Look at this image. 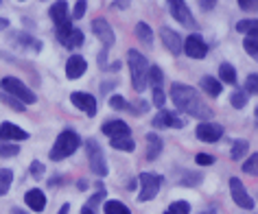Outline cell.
I'll return each instance as SVG.
<instances>
[{
	"label": "cell",
	"instance_id": "28",
	"mask_svg": "<svg viewBox=\"0 0 258 214\" xmlns=\"http://www.w3.org/2000/svg\"><path fill=\"white\" fill-rule=\"evenodd\" d=\"M188 212H190L188 201H173V203L164 210V214H188Z\"/></svg>",
	"mask_w": 258,
	"mask_h": 214
},
{
	"label": "cell",
	"instance_id": "52",
	"mask_svg": "<svg viewBox=\"0 0 258 214\" xmlns=\"http://www.w3.org/2000/svg\"><path fill=\"white\" fill-rule=\"evenodd\" d=\"M86 188H88V184H86V181L81 179V181H79V190H86Z\"/></svg>",
	"mask_w": 258,
	"mask_h": 214
},
{
	"label": "cell",
	"instance_id": "8",
	"mask_svg": "<svg viewBox=\"0 0 258 214\" xmlns=\"http://www.w3.org/2000/svg\"><path fill=\"white\" fill-rule=\"evenodd\" d=\"M230 192H232V199H234V203L238 207H243V210H251V207H254V201H251V197L247 194V190H245V186H243V181L238 177L230 179Z\"/></svg>",
	"mask_w": 258,
	"mask_h": 214
},
{
	"label": "cell",
	"instance_id": "37",
	"mask_svg": "<svg viewBox=\"0 0 258 214\" xmlns=\"http://www.w3.org/2000/svg\"><path fill=\"white\" fill-rule=\"evenodd\" d=\"M109 107H112V109H129L132 105H127V101L122 99V96L114 94V96H109Z\"/></svg>",
	"mask_w": 258,
	"mask_h": 214
},
{
	"label": "cell",
	"instance_id": "22",
	"mask_svg": "<svg viewBox=\"0 0 258 214\" xmlns=\"http://www.w3.org/2000/svg\"><path fill=\"white\" fill-rule=\"evenodd\" d=\"M219 81L236 86V70L232 63H221V66H219Z\"/></svg>",
	"mask_w": 258,
	"mask_h": 214
},
{
	"label": "cell",
	"instance_id": "32",
	"mask_svg": "<svg viewBox=\"0 0 258 214\" xmlns=\"http://www.w3.org/2000/svg\"><path fill=\"white\" fill-rule=\"evenodd\" d=\"M243 171L247 173V175H251V177H256V175H258V153H254L247 162H245V164H243Z\"/></svg>",
	"mask_w": 258,
	"mask_h": 214
},
{
	"label": "cell",
	"instance_id": "54",
	"mask_svg": "<svg viewBox=\"0 0 258 214\" xmlns=\"http://www.w3.org/2000/svg\"><path fill=\"white\" fill-rule=\"evenodd\" d=\"M14 214H27V212H22V210H18V207H16V210H14Z\"/></svg>",
	"mask_w": 258,
	"mask_h": 214
},
{
	"label": "cell",
	"instance_id": "38",
	"mask_svg": "<svg viewBox=\"0 0 258 214\" xmlns=\"http://www.w3.org/2000/svg\"><path fill=\"white\" fill-rule=\"evenodd\" d=\"M197 181H202V175H199V173H192V175H186V177H179V184H182V186H195Z\"/></svg>",
	"mask_w": 258,
	"mask_h": 214
},
{
	"label": "cell",
	"instance_id": "18",
	"mask_svg": "<svg viewBox=\"0 0 258 214\" xmlns=\"http://www.w3.org/2000/svg\"><path fill=\"white\" fill-rule=\"evenodd\" d=\"M86 68H88L86 59H83L81 55H73L66 63V77L68 79H79V77L86 73Z\"/></svg>",
	"mask_w": 258,
	"mask_h": 214
},
{
	"label": "cell",
	"instance_id": "5",
	"mask_svg": "<svg viewBox=\"0 0 258 214\" xmlns=\"http://www.w3.org/2000/svg\"><path fill=\"white\" fill-rule=\"evenodd\" d=\"M55 35H57V40H59L66 48H77V46H81V44H83V33L79 29H75L70 20L57 24Z\"/></svg>",
	"mask_w": 258,
	"mask_h": 214
},
{
	"label": "cell",
	"instance_id": "15",
	"mask_svg": "<svg viewBox=\"0 0 258 214\" xmlns=\"http://www.w3.org/2000/svg\"><path fill=\"white\" fill-rule=\"evenodd\" d=\"M103 133H105L109 140L129 138L132 129H129V125H127V122H122V120H107L105 125H103Z\"/></svg>",
	"mask_w": 258,
	"mask_h": 214
},
{
	"label": "cell",
	"instance_id": "47",
	"mask_svg": "<svg viewBox=\"0 0 258 214\" xmlns=\"http://www.w3.org/2000/svg\"><path fill=\"white\" fill-rule=\"evenodd\" d=\"M112 7H116V9H127L129 3H112Z\"/></svg>",
	"mask_w": 258,
	"mask_h": 214
},
{
	"label": "cell",
	"instance_id": "16",
	"mask_svg": "<svg viewBox=\"0 0 258 214\" xmlns=\"http://www.w3.org/2000/svg\"><path fill=\"white\" fill-rule=\"evenodd\" d=\"M160 37H162L164 46L169 48L173 55H179V53H182V48H184L182 37H179V35H177L173 29H169V27H162V29H160Z\"/></svg>",
	"mask_w": 258,
	"mask_h": 214
},
{
	"label": "cell",
	"instance_id": "43",
	"mask_svg": "<svg viewBox=\"0 0 258 214\" xmlns=\"http://www.w3.org/2000/svg\"><path fill=\"white\" fill-rule=\"evenodd\" d=\"M86 0H79V3L75 5V11H73V18H77V20H81L83 16H86Z\"/></svg>",
	"mask_w": 258,
	"mask_h": 214
},
{
	"label": "cell",
	"instance_id": "10",
	"mask_svg": "<svg viewBox=\"0 0 258 214\" xmlns=\"http://www.w3.org/2000/svg\"><path fill=\"white\" fill-rule=\"evenodd\" d=\"M184 53L188 55L190 59H202V57H206V53H208V46H206V42L197 33H192L184 40Z\"/></svg>",
	"mask_w": 258,
	"mask_h": 214
},
{
	"label": "cell",
	"instance_id": "35",
	"mask_svg": "<svg viewBox=\"0 0 258 214\" xmlns=\"http://www.w3.org/2000/svg\"><path fill=\"white\" fill-rule=\"evenodd\" d=\"M147 81L153 83V86H160V81H162V70L158 66H149V75H147Z\"/></svg>",
	"mask_w": 258,
	"mask_h": 214
},
{
	"label": "cell",
	"instance_id": "27",
	"mask_svg": "<svg viewBox=\"0 0 258 214\" xmlns=\"http://www.w3.org/2000/svg\"><path fill=\"white\" fill-rule=\"evenodd\" d=\"M11 181H14V173H11V168H0V197L9 192Z\"/></svg>",
	"mask_w": 258,
	"mask_h": 214
},
{
	"label": "cell",
	"instance_id": "53",
	"mask_svg": "<svg viewBox=\"0 0 258 214\" xmlns=\"http://www.w3.org/2000/svg\"><path fill=\"white\" fill-rule=\"evenodd\" d=\"M202 214H217V210H215V207H210V210H206V212H202Z\"/></svg>",
	"mask_w": 258,
	"mask_h": 214
},
{
	"label": "cell",
	"instance_id": "12",
	"mask_svg": "<svg viewBox=\"0 0 258 214\" xmlns=\"http://www.w3.org/2000/svg\"><path fill=\"white\" fill-rule=\"evenodd\" d=\"M153 125H156L158 129H164V127L182 129V127H184V120H182V116H177L175 112H166V109H160L158 116L153 118Z\"/></svg>",
	"mask_w": 258,
	"mask_h": 214
},
{
	"label": "cell",
	"instance_id": "48",
	"mask_svg": "<svg viewBox=\"0 0 258 214\" xmlns=\"http://www.w3.org/2000/svg\"><path fill=\"white\" fill-rule=\"evenodd\" d=\"M68 212H70V205H68V203H63V205L59 207V212H57V214H68Z\"/></svg>",
	"mask_w": 258,
	"mask_h": 214
},
{
	"label": "cell",
	"instance_id": "24",
	"mask_svg": "<svg viewBox=\"0 0 258 214\" xmlns=\"http://www.w3.org/2000/svg\"><path fill=\"white\" fill-rule=\"evenodd\" d=\"M136 37L143 44H147V46H151L153 44V31H151V27L147 22H138L136 24Z\"/></svg>",
	"mask_w": 258,
	"mask_h": 214
},
{
	"label": "cell",
	"instance_id": "55",
	"mask_svg": "<svg viewBox=\"0 0 258 214\" xmlns=\"http://www.w3.org/2000/svg\"><path fill=\"white\" fill-rule=\"evenodd\" d=\"M256 127H258V107H256Z\"/></svg>",
	"mask_w": 258,
	"mask_h": 214
},
{
	"label": "cell",
	"instance_id": "30",
	"mask_svg": "<svg viewBox=\"0 0 258 214\" xmlns=\"http://www.w3.org/2000/svg\"><path fill=\"white\" fill-rule=\"evenodd\" d=\"M112 147L118 149V151H129V153H132L134 149H136V142H134L132 135H129V138H116V140H112Z\"/></svg>",
	"mask_w": 258,
	"mask_h": 214
},
{
	"label": "cell",
	"instance_id": "4",
	"mask_svg": "<svg viewBox=\"0 0 258 214\" xmlns=\"http://www.w3.org/2000/svg\"><path fill=\"white\" fill-rule=\"evenodd\" d=\"M0 88H3L7 94H14L16 99H20L24 105H33V103L37 101V96L31 92L20 79H16V77H5V79L0 81Z\"/></svg>",
	"mask_w": 258,
	"mask_h": 214
},
{
	"label": "cell",
	"instance_id": "49",
	"mask_svg": "<svg viewBox=\"0 0 258 214\" xmlns=\"http://www.w3.org/2000/svg\"><path fill=\"white\" fill-rule=\"evenodd\" d=\"M81 214H96V212H94V207L86 205V207H83V210H81Z\"/></svg>",
	"mask_w": 258,
	"mask_h": 214
},
{
	"label": "cell",
	"instance_id": "6",
	"mask_svg": "<svg viewBox=\"0 0 258 214\" xmlns=\"http://www.w3.org/2000/svg\"><path fill=\"white\" fill-rule=\"evenodd\" d=\"M86 149H88V158H90V168H92V173L99 175V177H105L107 175V162H105V158H103L101 145L94 138H90V140H86Z\"/></svg>",
	"mask_w": 258,
	"mask_h": 214
},
{
	"label": "cell",
	"instance_id": "50",
	"mask_svg": "<svg viewBox=\"0 0 258 214\" xmlns=\"http://www.w3.org/2000/svg\"><path fill=\"white\" fill-rule=\"evenodd\" d=\"M127 188H129V190H136V188H138V181H129Z\"/></svg>",
	"mask_w": 258,
	"mask_h": 214
},
{
	"label": "cell",
	"instance_id": "20",
	"mask_svg": "<svg viewBox=\"0 0 258 214\" xmlns=\"http://www.w3.org/2000/svg\"><path fill=\"white\" fill-rule=\"evenodd\" d=\"M162 151V140L158 133H147V160H156Z\"/></svg>",
	"mask_w": 258,
	"mask_h": 214
},
{
	"label": "cell",
	"instance_id": "44",
	"mask_svg": "<svg viewBox=\"0 0 258 214\" xmlns=\"http://www.w3.org/2000/svg\"><path fill=\"white\" fill-rule=\"evenodd\" d=\"M238 7L243 11H258V0H238Z\"/></svg>",
	"mask_w": 258,
	"mask_h": 214
},
{
	"label": "cell",
	"instance_id": "9",
	"mask_svg": "<svg viewBox=\"0 0 258 214\" xmlns=\"http://www.w3.org/2000/svg\"><path fill=\"white\" fill-rule=\"evenodd\" d=\"M169 11H171V16L175 18L179 24H182V27L195 29V20H192V16H190L188 7H186V3H182V0H171V3H169Z\"/></svg>",
	"mask_w": 258,
	"mask_h": 214
},
{
	"label": "cell",
	"instance_id": "26",
	"mask_svg": "<svg viewBox=\"0 0 258 214\" xmlns=\"http://www.w3.org/2000/svg\"><path fill=\"white\" fill-rule=\"evenodd\" d=\"M236 31L238 33H247L251 37H258V20H241V22H236Z\"/></svg>",
	"mask_w": 258,
	"mask_h": 214
},
{
	"label": "cell",
	"instance_id": "41",
	"mask_svg": "<svg viewBox=\"0 0 258 214\" xmlns=\"http://www.w3.org/2000/svg\"><path fill=\"white\" fill-rule=\"evenodd\" d=\"M153 103L160 107V109H164V103H166V96H164V92L160 88H153Z\"/></svg>",
	"mask_w": 258,
	"mask_h": 214
},
{
	"label": "cell",
	"instance_id": "2",
	"mask_svg": "<svg viewBox=\"0 0 258 214\" xmlns=\"http://www.w3.org/2000/svg\"><path fill=\"white\" fill-rule=\"evenodd\" d=\"M79 145H81L79 133L73 131V129H66V131L59 133V138L55 140L53 149H50V160H53V162H59V160L70 158V155H73L77 149H79Z\"/></svg>",
	"mask_w": 258,
	"mask_h": 214
},
{
	"label": "cell",
	"instance_id": "19",
	"mask_svg": "<svg viewBox=\"0 0 258 214\" xmlns=\"http://www.w3.org/2000/svg\"><path fill=\"white\" fill-rule=\"evenodd\" d=\"M24 203H29L31 210L42 212L44 207H46V194H44L40 188H33V190H29L24 194Z\"/></svg>",
	"mask_w": 258,
	"mask_h": 214
},
{
	"label": "cell",
	"instance_id": "14",
	"mask_svg": "<svg viewBox=\"0 0 258 214\" xmlns=\"http://www.w3.org/2000/svg\"><path fill=\"white\" fill-rule=\"evenodd\" d=\"M195 133H197V138L202 142H217L223 135V127L215 125V122H202V125L197 127Z\"/></svg>",
	"mask_w": 258,
	"mask_h": 214
},
{
	"label": "cell",
	"instance_id": "45",
	"mask_svg": "<svg viewBox=\"0 0 258 214\" xmlns=\"http://www.w3.org/2000/svg\"><path fill=\"white\" fill-rule=\"evenodd\" d=\"M215 7H217V3H210V0H202V3H199V9H204V11H210Z\"/></svg>",
	"mask_w": 258,
	"mask_h": 214
},
{
	"label": "cell",
	"instance_id": "13",
	"mask_svg": "<svg viewBox=\"0 0 258 214\" xmlns=\"http://www.w3.org/2000/svg\"><path fill=\"white\" fill-rule=\"evenodd\" d=\"M92 33L103 42V46H105V48L112 46L114 40H116L112 27H109V24L103 20V18H99V20H94V22H92Z\"/></svg>",
	"mask_w": 258,
	"mask_h": 214
},
{
	"label": "cell",
	"instance_id": "40",
	"mask_svg": "<svg viewBox=\"0 0 258 214\" xmlns=\"http://www.w3.org/2000/svg\"><path fill=\"white\" fill-rule=\"evenodd\" d=\"M195 162H197L199 166H210V164H215V158L208 155V153H197L195 155Z\"/></svg>",
	"mask_w": 258,
	"mask_h": 214
},
{
	"label": "cell",
	"instance_id": "25",
	"mask_svg": "<svg viewBox=\"0 0 258 214\" xmlns=\"http://www.w3.org/2000/svg\"><path fill=\"white\" fill-rule=\"evenodd\" d=\"M202 88H204L210 96H219V94H221V90H223L221 81H217L215 77H204V79H202Z\"/></svg>",
	"mask_w": 258,
	"mask_h": 214
},
{
	"label": "cell",
	"instance_id": "21",
	"mask_svg": "<svg viewBox=\"0 0 258 214\" xmlns=\"http://www.w3.org/2000/svg\"><path fill=\"white\" fill-rule=\"evenodd\" d=\"M50 18H53V22H55V27L57 24H61V22H66V20H70L68 18V5L63 3H55L53 7H50Z\"/></svg>",
	"mask_w": 258,
	"mask_h": 214
},
{
	"label": "cell",
	"instance_id": "33",
	"mask_svg": "<svg viewBox=\"0 0 258 214\" xmlns=\"http://www.w3.org/2000/svg\"><path fill=\"white\" fill-rule=\"evenodd\" d=\"M230 103H232V107L243 109L245 105H247V94H245V92H234L230 96Z\"/></svg>",
	"mask_w": 258,
	"mask_h": 214
},
{
	"label": "cell",
	"instance_id": "42",
	"mask_svg": "<svg viewBox=\"0 0 258 214\" xmlns=\"http://www.w3.org/2000/svg\"><path fill=\"white\" fill-rule=\"evenodd\" d=\"M31 175H33L35 179H42V175H44V164L42 162H31Z\"/></svg>",
	"mask_w": 258,
	"mask_h": 214
},
{
	"label": "cell",
	"instance_id": "39",
	"mask_svg": "<svg viewBox=\"0 0 258 214\" xmlns=\"http://www.w3.org/2000/svg\"><path fill=\"white\" fill-rule=\"evenodd\" d=\"M96 186H99V192L90 197V201H88V205H90V207H96V203H99V201L105 199V190H103V184H96Z\"/></svg>",
	"mask_w": 258,
	"mask_h": 214
},
{
	"label": "cell",
	"instance_id": "11",
	"mask_svg": "<svg viewBox=\"0 0 258 214\" xmlns=\"http://www.w3.org/2000/svg\"><path fill=\"white\" fill-rule=\"evenodd\" d=\"M70 101H73V105L77 109H83L88 116H94L96 114V99L92 94H88V92H73V96H70Z\"/></svg>",
	"mask_w": 258,
	"mask_h": 214
},
{
	"label": "cell",
	"instance_id": "29",
	"mask_svg": "<svg viewBox=\"0 0 258 214\" xmlns=\"http://www.w3.org/2000/svg\"><path fill=\"white\" fill-rule=\"evenodd\" d=\"M249 151V145H247V140H236L234 145H232V151H230V155H232V160H241L245 153Z\"/></svg>",
	"mask_w": 258,
	"mask_h": 214
},
{
	"label": "cell",
	"instance_id": "3",
	"mask_svg": "<svg viewBox=\"0 0 258 214\" xmlns=\"http://www.w3.org/2000/svg\"><path fill=\"white\" fill-rule=\"evenodd\" d=\"M127 61H129V73H132V86L136 92H143L147 88V75H149V66H147V59L138 50H129L127 53Z\"/></svg>",
	"mask_w": 258,
	"mask_h": 214
},
{
	"label": "cell",
	"instance_id": "51",
	"mask_svg": "<svg viewBox=\"0 0 258 214\" xmlns=\"http://www.w3.org/2000/svg\"><path fill=\"white\" fill-rule=\"evenodd\" d=\"M0 29H9V20H0Z\"/></svg>",
	"mask_w": 258,
	"mask_h": 214
},
{
	"label": "cell",
	"instance_id": "46",
	"mask_svg": "<svg viewBox=\"0 0 258 214\" xmlns=\"http://www.w3.org/2000/svg\"><path fill=\"white\" fill-rule=\"evenodd\" d=\"M5 103H9L14 109H18V112H22V109H24V103H18L16 99H5Z\"/></svg>",
	"mask_w": 258,
	"mask_h": 214
},
{
	"label": "cell",
	"instance_id": "17",
	"mask_svg": "<svg viewBox=\"0 0 258 214\" xmlns=\"http://www.w3.org/2000/svg\"><path fill=\"white\" fill-rule=\"evenodd\" d=\"M0 140L22 142V140H29V133L18 125H14V122H3V125H0Z\"/></svg>",
	"mask_w": 258,
	"mask_h": 214
},
{
	"label": "cell",
	"instance_id": "34",
	"mask_svg": "<svg viewBox=\"0 0 258 214\" xmlns=\"http://www.w3.org/2000/svg\"><path fill=\"white\" fill-rule=\"evenodd\" d=\"M20 153L18 145H0V158H16Z\"/></svg>",
	"mask_w": 258,
	"mask_h": 214
},
{
	"label": "cell",
	"instance_id": "36",
	"mask_svg": "<svg viewBox=\"0 0 258 214\" xmlns=\"http://www.w3.org/2000/svg\"><path fill=\"white\" fill-rule=\"evenodd\" d=\"M245 92L249 94H258V75H247V79H245Z\"/></svg>",
	"mask_w": 258,
	"mask_h": 214
},
{
	"label": "cell",
	"instance_id": "1",
	"mask_svg": "<svg viewBox=\"0 0 258 214\" xmlns=\"http://www.w3.org/2000/svg\"><path fill=\"white\" fill-rule=\"evenodd\" d=\"M171 99L175 103V107L179 112L188 114V116H195L199 120H208L212 118V109L206 105V103L199 99V92L190 86H184V83H173L171 88Z\"/></svg>",
	"mask_w": 258,
	"mask_h": 214
},
{
	"label": "cell",
	"instance_id": "23",
	"mask_svg": "<svg viewBox=\"0 0 258 214\" xmlns=\"http://www.w3.org/2000/svg\"><path fill=\"white\" fill-rule=\"evenodd\" d=\"M103 212L105 214H132L129 207L122 203V201H116V199H109L103 203Z\"/></svg>",
	"mask_w": 258,
	"mask_h": 214
},
{
	"label": "cell",
	"instance_id": "7",
	"mask_svg": "<svg viewBox=\"0 0 258 214\" xmlns=\"http://www.w3.org/2000/svg\"><path fill=\"white\" fill-rule=\"evenodd\" d=\"M162 181H164V177H160V175H151V173H143V175H140L138 184L143 186V190H140V194H138V201H143V203H145V201H151L158 194Z\"/></svg>",
	"mask_w": 258,
	"mask_h": 214
},
{
	"label": "cell",
	"instance_id": "31",
	"mask_svg": "<svg viewBox=\"0 0 258 214\" xmlns=\"http://www.w3.org/2000/svg\"><path fill=\"white\" fill-rule=\"evenodd\" d=\"M243 46H245V53H247V55L258 57V37L247 35V37H245V42H243Z\"/></svg>",
	"mask_w": 258,
	"mask_h": 214
}]
</instances>
